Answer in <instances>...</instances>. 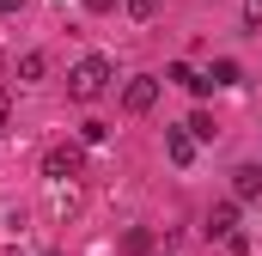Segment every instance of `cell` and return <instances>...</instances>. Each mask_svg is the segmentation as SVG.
Wrapping results in <instances>:
<instances>
[{"label": "cell", "mask_w": 262, "mask_h": 256, "mask_svg": "<svg viewBox=\"0 0 262 256\" xmlns=\"http://www.w3.org/2000/svg\"><path fill=\"white\" fill-rule=\"evenodd\" d=\"M110 55H79V61L67 67V98L73 104H98L104 92H110Z\"/></svg>", "instance_id": "obj_1"}, {"label": "cell", "mask_w": 262, "mask_h": 256, "mask_svg": "<svg viewBox=\"0 0 262 256\" xmlns=\"http://www.w3.org/2000/svg\"><path fill=\"white\" fill-rule=\"evenodd\" d=\"M152 104H159V79H152V73H134L128 86H122V110H128V116H146Z\"/></svg>", "instance_id": "obj_2"}, {"label": "cell", "mask_w": 262, "mask_h": 256, "mask_svg": "<svg viewBox=\"0 0 262 256\" xmlns=\"http://www.w3.org/2000/svg\"><path fill=\"white\" fill-rule=\"evenodd\" d=\"M79 165H85V153H79V146H49V153H43V177H55V183L79 177Z\"/></svg>", "instance_id": "obj_3"}, {"label": "cell", "mask_w": 262, "mask_h": 256, "mask_svg": "<svg viewBox=\"0 0 262 256\" xmlns=\"http://www.w3.org/2000/svg\"><path fill=\"white\" fill-rule=\"evenodd\" d=\"M165 79H171V86H183V92H195V98L213 92V79H207L201 67H189V61H171V67H165Z\"/></svg>", "instance_id": "obj_4"}, {"label": "cell", "mask_w": 262, "mask_h": 256, "mask_svg": "<svg viewBox=\"0 0 262 256\" xmlns=\"http://www.w3.org/2000/svg\"><path fill=\"white\" fill-rule=\"evenodd\" d=\"M207 238H238V201L207 207Z\"/></svg>", "instance_id": "obj_5"}, {"label": "cell", "mask_w": 262, "mask_h": 256, "mask_svg": "<svg viewBox=\"0 0 262 256\" xmlns=\"http://www.w3.org/2000/svg\"><path fill=\"white\" fill-rule=\"evenodd\" d=\"M262 195V165H238L232 171V201H256Z\"/></svg>", "instance_id": "obj_6"}, {"label": "cell", "mask_w": 262, "mask_h": 256, "mask_svg": "<svg viewBox=\"0 0 262 256\" xmlns=\"http://www.w3.org/2000/svg\"><path fill=\"white\" fill-rule=\"evenodd\" d=\"M165 153H171V165H189V159H195V134H189V122H183V128H165Z\"/></svg>", "instance_id": "obj_7"}, {"label": "cell", "mask_w": 262, "mask_h": 256, "mask_svg": "<svg viewBox=\"0 0 262 256\" xmlns=\"http://www.w3.org/2000/svg\"><path fill=\"white\" fill-rule=\"evenodd\" d=\"M207 79H213V86H238V79H244V67L232 61V55H220V61L207 67Z\"/></svg>", "instance_id": "obj_8"}, {"label": "cell", "mask_w": 262, "mask_h": 256, "mask_svg": "<svg viewBox=\"0 0 262 256\" xmlns=\"http://www.w3.org/2000/svg\"><path fill=\"white\" fill-rule=\"evenodd\" d=\"M122 256H152V232H146V226H134L128 238H122Z\"/></svg>", "instance_id": "obj_9"}, {"label": "cell", "mask_w": 262, "mask_h": 256, "mask_svg": "<svg viewBox=\"0 0 262 256\" xmlns=\"http://www.w3.org/2000/svg\"><path fill=\"white\" fill-rule=\"evenodd\" d=\"M189 134H195V140H213V116L195 110V116H189Z\"/></svg>", "instance_id": "obj_10"}, {"label": "cell", "mask_w": 262, "mask_h": 256, "mask_svg": "<svg viewBox=\"0 0 262 256\" xmlns=\"http://www.w3.org/2000/svg\"><path fill=\"white\" fill-rule=\"evenodd\" d=\"M122 12H128V18H152V12H159V0H122Z\"/></svg>", "instance_id": "obj_11"}, {"label": "cell", "mask_w": 262, "mask_h": 256, "mask_svg": "<svg viewBox=\"0 0 262 256\" xmlns=\"http://www.w3.org/2000/svg\"><path fill=\"white\" fill-rule=\"evenodd\" d=\"M43 67H49L43 55H25V61H18V79H43Z\"/></svg>", "instance_id": "obj_12"}, {"label": "cell", "mask_w": 262, "mask_h": 256, "mask_svg": "<svg viewBox=\"0 0 262 256\" xmlns=\"http://www.w3.org/2000/svg\"><path fill=\"white\" fill-rule=\"evenodd\" d=\"M244 25H250V31H262V0H244Z\"/></svg>", "instance_id": "obj_13"}, {"label": "cell", "mask_w": 262, "mask_h": 256, "mask_svg": "<svg viewBox=\"0 0 262 256\" xmlns=\"http://www.w3.org/2000/svg\"><path fill=\"white\" fill-rule=\"evenodd\" d=\"M12 128V98H6V86H0V134Z\"/></svg>", "instance_id": "obj_14"}, {"label": "cell", "mask_w": 262, "mask_h": 256, "mask_svg": "<svg viewBox=\"0 0 262 256\" xmlns=\"http://www.w3.org/2000/svg\"><path fill=\"white\" fill-rule=\"evenodd\" d=\"M85 6H92V12H110V6H116V0H85Z\"/></svg>", "instance_id": "obj_15"}, {"label": "cell", "mask_w": 262, "mask_h": 256, "mask_svg": "<svg viewBox=\"0 0 262 256\" xmlns=\"http://www.w3.org/2000/svg\"><path fill=\"white\" fill-rule=\"evenodd\" d=\"M18 6H25V0H0V12H18Z\"/></svg>", "instance_id": "obj_16"}, {"label": "cell", "mask_w": 262, "mask_h": 256, "mask_svg": "<svg viewBox=\"0 0 262 256\" xmlns=\"http://www.w3.org/2000/svg\"><path fill=\"white\" fill-rule=\"evenodd\" d=\"M43 256H61V250H43Z\"/></svg>", "instance_id": "obj_17"}]
</instances>
